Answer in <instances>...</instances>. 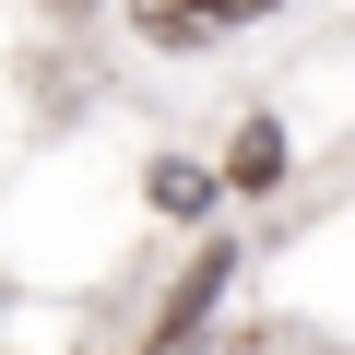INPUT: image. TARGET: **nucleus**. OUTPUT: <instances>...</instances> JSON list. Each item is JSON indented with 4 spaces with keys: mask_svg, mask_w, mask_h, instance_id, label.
Returning a JSON list of instances; mask_svg holds the SVG:
<instances>
[{
    "mask_svg": "<svg viewBox=\"0 0 355 355\" xmlns=\"http://www.w3.org/2000/svg\"><path fill=\"white\" fill-rule=\"evenodd\" d=\"M272 178H284V130L249 119V130H237V190H272Z\"/></svg>",
    "mask_w": 355,
    "mask_h": 355,
    "instance_id": "2",
    "label": "nucleus"
},
{
    "mask_svg": "<svg viewBox=\"0 0 355 355\" xmlns=\"http://www.w3.org/2000/svg\"><path fill=\"white\" fill-rule=\"evenodd\" d=\"M202 202H214V178L166 154V166H154V214H202Z\"/></svg>",
    "mask_w": 355,
    "mask_h": 355,
    "instance_id": "3",
    "label": "nucleus"
},
{
    "mask_svg": "<svg viewBox=\"0 0 355 355\" xmlns=\"http://www.w3.org/2000/svg\"><path fill=\"white\" fill-rule=\"evenodd\" d=\"M142 12V36H166V48H202V36H225V24H261L272 0H130Z\"/></svg>",
    "mask_w": 355,
    "mask_h": 355,
    "instance_id": "1",
    "label": "nucleus"
}]
</instances>
